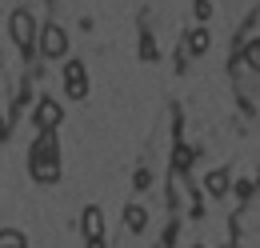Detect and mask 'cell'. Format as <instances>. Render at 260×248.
Returning a JSON list of instances; mask_svg holds the SVG:
<instances>
[{
	"label": "cell",
	"instance_id": "1",
	"mask_svg": "<svg viewBox=\"0 0 260 248\" xmlns=\"http://www.w3.org/2000/svg\"><path fill=\"white\" fill-rule=\"evenodd\" d=\"M28 172H32L36 184H56L60 180V148H56V136L52 132H40L28 152Z\"/></svg>",
	"mask_w": 260,
	"mask_h": 248
},
{
	"label": "cell",
	"instance_id": "2",
	"mask_svg": "<svg viewBox=\"0 0 260 248\" xmlns=\"http://www.w3.org/2000/svg\"><path fill=\"white\" fill-rule=\"evenodd\" d=\"M8 32H12V40H16L24 52H32V44H40V36H36V20H32V12H28V8H16V12H12Z\"/></svg>",
	"mask_w": 260,
	"mask_h": 248
},
{
	"label": "cell",
	"instance_id": "3",
	"mask_svg": "<svg viewBox=\"0 0 260 248\" xmlns=\"http://www.w3.org/2000/svg\"><path fill=\"white\" fill-rule=\"evenodd\" d=\"M40 56L44 60H64V52H68V32L60 28V24H48V28L40 32Z\"/></svg>",
	"mask_w": 260,
	"mask_h": 248
},
{
	"label": "cell",
	"instance_id": "4",
	"mask_svg": "<svg viewBox=\"0 0 260 248\" xmlns=\"http://www.w3.org/2000/svg\"><path fill=\"white\" fill-rule=\"evenodd\" d=\"M64 96L68 100H84V96H88V68L80 60L64 64Z\"/></svg>",
	"mask_w": 260,
	"mask_h": 248
},
{
	"label": "cell",
	"instance_id": "5",
	"mask_svg": "<svg viewBox=\"0 0 260 248\" xmlns=\"http://www.w3.org/2000/svg\"><path fill=\"white\" fill-rule=\"evenodd\" d=\"M32 120H36V128H40V132H56V128L64 124V108H60L52 96H44V100L32 108Z\"/></svg>",
	"mask_w": 260,
	"mask_h": 248
},
{
	"label": "cell",
	"instance_id": "6",
	"mask_svg": "<svg viewBox=\"0 0 260 248\" xmlns=\"http://www.w3.org/2000/svg\"><path fill=\"white\" fill-rule=\"evenodd\" d=\"M80 228H84V236H88V240L104 236V212H100L96 204H88V208H84V216H80Z\"/></svg>",
	"mask_w": 260,
	"mask_h": 248
},
{
	"label": "cell",
	"instance_id": "7",
	"mask_svg": "<svg viewBox=\"0 0 260 248\" xmlns=\"http://www.w3.org/2000/svg\"><path fill=\"white\" fill-rule=\"evenodd\" d=\"M204 188H208V196H216V200H220L228 188H232V176H228L224 168H212V172L204 176Z\"/></svg>",
	"mask_w": 260,
	"mask_h": 248
},
{
	"label": "cell",
	"instance_id": "8",
	"mask_svg": "<svg viewBox=\"0 0 260 248\" xmlns=\"http://www.w3.org/2000/svg\"><path fill=\"white\" fill-rule=\"evenodd\" d=\"M144 224H148V212L140 204H124V228L128 232H144Z\"/></svg>",
	"mask_w": 260,
	"mask_h": 248
},
{
	"label": "cell",
	"instance_id": "9",
	"mask_svg": "<svg viewBox=\"0 0 260 248\" xmlns=\"http://www.w3.org/2000/svg\"><path fill=\"white\" fill-rule=\"evenodd\" d=\"M184 44H188V52H192V56H204V52H208V44H212V36H208V28H192Z\"/></svg>",
	"mask_w": 260,
	"mask_h": 248
},
{
	"label": "cell",
	"instance_id": "10",
	"mask_svg": "<svg viewBox=\"0 0 260 248\" xmlns=\"http://www.w3.org/2000/svg\"><path fill=\"white\" fill-rule=\"evenodd\" d=\"M244 64H248L252 72H260V40H248V44H244Z\"/></svg>",
	"mask_w": 260,
	"mask_h": 248
},
{
	"label": "cell",
	"instance_id": "11",
	"mask_svg": "<svg viewBox=\"0 0 260 248\" xmlns=\"http://www.w3.org/2000/svg\"><path fill=\"white\" fill-rule=\"evenodd\" d=\"M0 248H24V236L20 232H0Z\"/></svg>",
	"mask_w": 260,
	"mask_h": 248
},
{
	"label": "cell",
	"instance_id": "12",
	"mask_svg": "<svg viewBox=\"0 0 260 248\" xmlns=\"http://www.w3.org/2000/svg\"><path fill=\"white\" fill-rule=\"evenodd\" d=\"M192 12H196V20H208V16H212V0H196Z\"/></svg>",
	"mask_w": 260,
	"mask_h": 248
},
{
	"label": "cell",
	"instance_id": "13",
	"mask_svg": "<svg viewBox=\"0 0 260 248\" xmlns=\"http://www.w3.org/2000/svg\"><path fill=\"white\" fill-rule=\"evenodd\" d=\"M140 56H144V60H156V44H152V36L140 40Z\"/></svg>",
	"mask_w": 260,
	"mask_h": 248
},
{
	"label": "cell",
	"instance_id": "14",
	"mask_svg": "<svg viewBox=\"0 0 260 248\" xmlns=\"http://www.w3.org/2000/svg\"><path fill=\"white\" fill-rule=\"evenodd\" d=\"M88 248H108V244H104V236H96V240H88Z\"/></svg>",
	"mask_w": 260,
	"mask_h": 248
},
{
	"label": "cell",
	"instance_id": "15",
	"mask_svg": "<svg viewBox=\"0 0 260 248\" xmlns=\"http://www.w3.org/2000/svg\"><path fill=\"white\" fill-rule=\"evenodd\" d=\"M4 128H8V124H4V116H0V140H4Z\"/></svg>",
	"mask_w": 260,
	"mask_h": 248
},
{
	"label": "cell",
	"instance_id": "16",
	"mask_svg": "<svg viewBox=\"0 0 260 248\" xmlns=\"http://www.w3.org/2000/svg\"><path fill=\"white\" fill-rule=\"evenodd\" d=\"M192 248H204V244H192Z\"/></svg>",
	"mask_w": 260,
	"mask_h": 248
}]
</instances>
